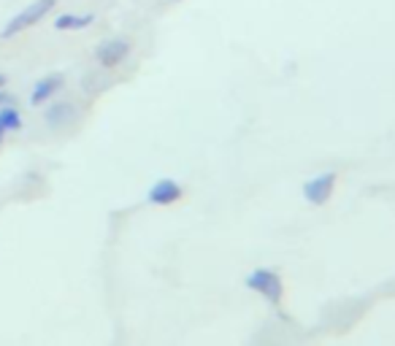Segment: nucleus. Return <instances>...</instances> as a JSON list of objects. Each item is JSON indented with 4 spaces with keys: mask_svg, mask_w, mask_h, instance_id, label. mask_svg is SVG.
I'll return each instance as SVG.
<instances>
[{
    "mask_svg": "<svg viewBox=\"0 0 395 346\" xmlns=\"http://www.w3.org/2000/svg\"><path fill=\"white\" fill-rule=\"evenodd\" d=\"M244 284H247V289H252V292H258L260 298H265L271 306H279L282 298H285L282 273L273 271V268H255V271L244 279Z\"/></svg>",
    "mask_w": 395,
    "mask_h": 346,
    "instance_id": "obj_1",
    "label": "nucleus"
},
{
    "mask_svg": "<svg viewBox=\"0 0 395 346\" xmlns=\"http://www.w3.org/2000/svg\"><path fill=\"white\" fill-rule=\"evenodd\" d=\"M73 111H76V108H73V103H70V100L52 103V106L44 111V122H46L49 127H55V130H57V127L68 125V122L73 119Z\"/></svg>",
    "mask_w": 395,
    "mask_h": 346,
    "instance_id": "obj_7",
    "label": "nucleus"
},
{
    "mask_svg": "<svg viewBox=\"0 0 395 346\" xmlns=\"http://www.w3.org/2000/svg\"><path fill=\"white\" fill-rule=\"evenodd\" d=\"M63 87H66V76L63 73H46L44 79L35 81L33 93H30V103L33 106H44L49 97H55Z\"/></svg>",
    "mask_w": 395,
    "mask_h": 346,
    "instance_id": "obj_5",
    "label": "nucleus"
},
{
    "mask_svg": "<svg viewBox=\"0 0 395 346\" xmlns=\"http://www.w3.org/2000/svg\"><path fill=\"white\" fill-rule=\"evenodd\" d=\"M182 195H184V189H182L179 182H173V179H160V182L152 184L146 200L155 203V206H171V203H176Z\"/></svg>",
    "mask_w": 395,
    "mask_h": 346,
    "instance_id": "obj_6",
    "label": "nucleus"
},
{
    "mask_svg": "<svg viewBox=\"0 0 395 346\" xmlns=\"http://www.w3.org/2000/svg\"><path fill=\"white\" fill-rule=\"evenodd\" d=\"M95 22V17L93 14H73V11H68V14H60L57 19H55V30H84V28H90Z\"/></svg>",
    "mask_w": 395,
    "mask_h": 346,
    "instance_id": "obj_8",
    "label": "nucleus"
},
{
    "mask_svg": "<svg viewBox=\"0 0 395 346\" xmlns=\"http://www.w3.org/2000/svg\"><path fill=\"white\" fill-rule=\"evenodd\" d=\"M19 127H22V117H19V111H17L14 106H0V141H3V135H6V133L19 130Z\"/></svg>",
    "mask_w": 395,
    "mask_h": 346,
    "instance_id": "obj_9",
    "label": "nucleus"
},
{
    "mask_svg": "<svg viewBox=\"0 0 395 346\" xmlns=\"http://www.w3.org/2000/svg\"><path fill=\"white\" fill-rule=\"evenodd\" d=\"M6 81H8V79H6V73H0V90L6 87Z\"/></svg>",
    "mask_w": 395,
    "mask_h": 346,
    "instance_id": "obj_11",
    "label": "nucleus"
},
{
    "mask_svg": "<svg viewBox=\"0 0 395 346\" xmlns=\"http://www.w3.org/2000/svg\"><path fill=\"white\" fill-rule=\"evenodd\" d=\"M131 55V44L125 38H106L95 46V60L100 63V68L111 70L117 65H122Z\"/></svg>",
    "mask_w": 395,
    "mask_h": 346,
    "instance_id": "obj_4",
    "label": "nucleus"
},
{
    "mask_svg": "<svg viewBox=\"0 0 395 346\" xmlns=\"http://www.w3.org/2000/svg\"><path fill=\"white\" fill-rule=\"evenodd\" d=\"M336 182H338V173H336V171H328V173H320V176L309 179V182L303 184L306 203H311V206H325L330 198H333Z\"/></svg>",
    "mask_w": 395,
    "mask_h": 346,
    "instance_id": "obj_3",
    "label": "nucleus"
},
{
    "mask_svg": "<svg viewBox=\"0 0 395 346\" xmlns=\"http://www.w3.org/2000/svg\"><path fill=\"white\" fill-rule=\"evenodd\" d=\"M57 6V0H35V3H30V6H25L6 28H3V32H0V38H14V35H19L22 30H30L33 25H38L52 8Z\"/></svg>",
    "mask_w": 395,
    "mask_h": 346,
    "instance_id": "obj_2",
    "label": "nucleus"
},
{
    "mask_svg": "<svg viewBox=\"0 0 395 346\" xmlns=\"http://www.w3.org/2000/svg\"><path fill=\"white\" fill-rule=\"evenodd\" d=\"M0 106H14V97L8 93H3V90H0Z\"/></svg>",
    "mask_w": 395,
    "mask_h": 346,
    "instance_id": "obj_10",
    "label": "nucleus"
}]
</instances>
